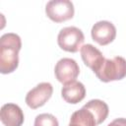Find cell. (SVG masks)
Here are the masks:
<instances>
[{
	"mask_svg": "<svg viewBox=\"0 0 126 126\" xmlns=\"http://www.w3.org/2000/svg\"><path fill=\"white\" fill-rule=\"evenodd\" d=\"M22 48L21 37L14 32L4 33L0 37V72L13 73L19 65V52Z\"/></svg>",
	"mask_w": 126,
	"mask_h": 126,
	"instance_id": "cell-1",
	"label": "cell"
},
{
	"mask_svg": "<svg viewBox=\"0 0 126 126\" xmlns=\"http://www.w3.org/2000/svg\"><path fill=\"white\" fill-rule=\"evenodd\" d=\"M95 76L104 83L124 79L126 77V59L121 56L105 59L99 71L95 73Z\"/></svg>",
	"mask_w": 126,
	"mask_h": 126,
	"instance_id": "cell-2",
	"label": "cell"
},
{
	"mask_svg": "<svg viewBox=\"0 0 126 126\" xmlns=\"http://www.w3.org/2000/svg\"><path fill=\"white\" fill-rule=\"evenodd\" d=\"M85 36L83 32L77 27H66L60 30L57 35L59 47L67 52L75 53L83 46Z\"/></svg>",
	"mask_w": 126,
	"mask_h": 126,
	"instance_id": "cell-3",
	"label": "cell"
},
{
	"mask_svg": "<svg viewBox=\"0 0 126 126\" xmlns=\"http://www.w3.org/2000/svg\"><path fill=\"white\" fill-rule=\"evenodd\" d=\"M74 5L69 0H51L45 6L46 16L55 23H62L74 17Z\"/></svg>",
	"mask_w": 126,
	"mask_h": 126,
	"instance_id": "cell-4",
	"label": "cell"
},
{
	"mask_svg": "<svg viewBox=\"0 0 126 126\" xmlns=\"http://www.w3.org/2000/svg\"><path fill=\"white\" fill-rule=\"evenodd\" d=\"M53 93V87L50 83L42 82L28 92L25 97V101L32 109H36L44 105L51 97Z\"/></svg>",
	"mask_w": 126,
	"mask_h": 126,
	"instance_id": "cell-5",
	"label": "cell"
},
{
	"mask_svg": "<svg viewBox=\"0 0 126 126\" xmlns=\"http://www.w3.org/2000/svg\"><path fill=\"white\" fill-rule=\"evenodd\" d=\"M55 78L58 82L62 84H67L73 81H76L77 77L80 74V68L78 63L68 57L61 58L55 65L54 68Z\"/></svg>",
	"mask_w": 126,
	"mask_h": 126,
	"instance_id": "cell-6",
	"label": "cell"
},
{
	"mask_svg": "<svg viewBox=\"0 0 126 126\" xmlns=\"http://www.w3.org/2000/svg\"><path fill=\"white\" fill-rule=\"evenodd\" d=\"M92 38L99 45H107L115 39L116 28L108 21L96 22L91 31Z\"/></svg>",
	"mask_w": 126,
	"mask_h": 126,
	"instance_id": "cell-7",
	"label": "cell"
},
{
	"mask_svg": "<svg viewBox=\"0 0 126 126\" xmlns=\"http://www.w3.org/2000/svg\"><path fill=\"white\" fill-rule=\"evenodd\" d=\"M80 52L84 64L91 68L94 74L97 73L105 61V58L100 50H98L93 44L88 43L81 47Z\"/></svg>",
	"mask_w": 126,
	"mask_h": 126,
	"instance_id": "cell-8",
	"label": "cell"
},
{
	"mask_svg": "<svg viewBox=\"0 0 126 126\" xmlns=\"http://www.w3.org/2000/svg\"><path fill=\"white\" fill-rule=\"evenodd\" d=\"M0 119L4 126H22L25 116L18 104L5 103L0 110Z\"/></svg>",
	"mask_w": 126,
	"mask_h": 126,
	"instance_id": "cell-9",
	"label": "cell"
},
{
	"mask_svg": "<svg viewBox=\"0 0 126 126\" xmlns=\"http://www.w3.org/2000/svg\"><path fill=\"white\" fill-rule=\"evenodd\" d=\"M61 95L66 102L76 104L85 98L86 88L81 82L73 81V82L65 84L62 87Z\"/></svg>",
	"mask_w": 126,
	"mask_h": 126,
	"instance_id": "cell-10",
	"label": "cell"
},
{
	"mask_svg": "<svg viewBox=\"0 0 126 126\" xmlns=\"http://www.w3.org/2000/svg\"><path fill=\"white\" fill-rule=\"evenodd\" d=\"M69 125L72 126H96L97 122L94 114L84 106L73 112L70 118Z\"/></svg>",
	"mask_w": 126,
	"mask_h": 126,
	"instance_id": "cell-11",
	"label": "cell"
},
{
	"mask_svg": "<svg viewBox=\"0 0 126 126\" xmlns=\"http://www.w3.org/2000/svg\"><path fill=\"white\" fill-rule=\"evenodd\" d=\"M84 107L89 109L94 114V116L96 119L97 125L101 124L107 118V115H108V112H109L108 105L103 100L97 99V98L91 99L90 101H88L84 105Z\"/></svg>",
	"mask_w": 126,
	"mask_h": 126,
	"instance_id": "cell-12",
	"label": "cell"
},
{
	"mask_svg": "<svg viewBox=\"0 0 126 126\" xmlns=\"http://www.w3.org/2000/svg\"><path fill=\"white\" fill-rule=\"evenodd\" d=\"M33 126H59L57 118L50 113H41L34 118Z\"/></svg>",
	"mask_w": 126,
	"mask_h": 126,
	"instance_id": "cell-13",
	"label": "cell"
},
{
	"mask_svg": "<svg viewBox=\"0 0 126 126\" xmlns=\"http://www.w3.org/2000/svg\"><path fill=\"white\" fill-rule=\"evenodd\" d=\"M107 126H126V118H116L113 121H111Z\"/></svg>",
	"mask_w": 126,
	"mask_h": 126,
	"instance_id": "cell-14",
	"label": "cell"
},
{
	"mask_svg": "<svg viewBox=\"0 0 126 126\" xmlns=\"http://www.w3.org/2000/svg\"><path fill=\"white\" fill-rule=\"evenodd\" d=\"M68 126H72V125H68Z\"/></svg>",
	"mask_w": 126,
	"mask_h": 126,
	"instance_id": "cell-15",
	"label": "cell"
}]
</instances>
